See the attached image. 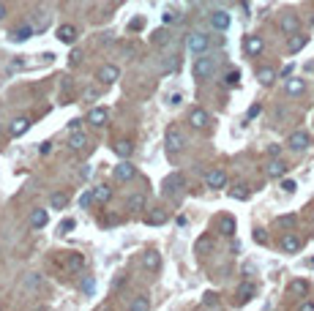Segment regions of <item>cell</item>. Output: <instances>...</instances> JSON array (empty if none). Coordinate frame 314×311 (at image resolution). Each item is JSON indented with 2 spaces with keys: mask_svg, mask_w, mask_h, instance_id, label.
<instances>
[{
  "mask_svg": "<svg viewBox=\"0 0 314 311\" xmlns=\"http://www.w3.org/2000/svg\"><path fill=\"white\" fill-rule=\"evenodd\" d=\"M216 71V57H208V55H200L194 63H191V74H194L197 82H208L210 76Z\"/></svg>",
  "mask_w": 314,
  "mask_h": 311,
  "instance_id": "obj_1",
  "label": "cell"
},
{
  "mask_svg": "<svg viewBox=\"0 0 314 311\" xmlns=\"http://www.w3.org/2000/svg\"><path fill=\"white\" fill-rule=\"evenodd\" d=\"M183 188H186V178H183L181 172H169L167 178H164L161 194H164V197H169V200H178V197L183 194Z\"/></svg>",
  "mask_w": 314,
  "mask_h": 311,
  "instance_id": "obj_2",
  "label": "cell"
},
{
  "mask_svg": "<svg viewBox=\"0 0 314 311\" xmlns=\"http://www.w3.org/2000/svg\"><path fill=\"white\" fill-rule=\"evenodd\" d=\"M186 47L191 55H205L210 47V36L203 33V30H194V33H188L186 36Z\"/></svg>",
  "mask_w": 314,
  "mask_h": 311,
  "instance_id": "obj_3",
  "label": "cell"
},
{
  "mask_svg": "<svg viewBox=\"0 0 314 311\" xmlns=\"http://www.w3.org/2000/svg\"><path fill=\"white\" fill-rule=\"evenodd\" d=\"M164 142H167V153H169V156H178V153L186 147V137H183V131L178 128V126H169V128H167Z\"/></svg>",
  "mask_w": 314,
  "mask_h": 311,
  "instance_id": "obj_4",
  "label": "cell"
},
{
  "mask_svg": "<svg viewBox=\"0 0 314 311\" xmlns=\"http://www.w3.org/2000/svg\"><path fill=\"white\" fill-rule=\"evenodd\" d=\"M309 145H312V134H306V131H293L287 137V147L293 153H303Z\"/></svg>",
  "mask_w": 314,
  "mask_h": 311,
  "instance_id": "obj_5",
  "label": "cell"
},
{
  "mask_svg": "<svg viewBox=\"0 0 314 311\" xmlns=\"http://www.w3.org/2000/svg\"><path fill=\"white\" fill-rule=\"evenodd\" d=\"M112 175H115V180H120V183H129V180L137 178V166H134L129 159H123L115 169H112Z\"/></svg>",
  "mask_w": 314,
  "mask_h": 311,
  "instance_id": "obj_6",
  "label": "cell"
},
{
  "mask_svg": "<svg viewBox=\"0 0 314 311\" xmlns=\"http://www.w3.org/2000/svg\"><path fill=\"white\" fill-rule=\"evenodd\" d=\"M188 123H191V128H197V131H205L210 126V115L203 110V107H194V110L188 112Z\"/></svg>",
  "mask_w": 314,
  "mask_h": 311,
  "instance_id": "obj_7",
  "label": "cell"
},
{
  "mask_svg": "<svg viewBox=\"0 0 314 311\" xmlns=\"http://www.w3.org/2000/svg\"><path fill=\"white\" fill-rule=\"evenodd\" d=\"M227 186V172L222 166H213L208 175H205V188H224Z\"/></svg>",
  "mask_w": 314,
  "mask_h": 311,
  "instance_id": "obj_8",
  "label": "cell"
},
{
  "mask_svg": "<svg viewBox=\"0 0 314 311\" xmlns=\"http://www.w3.org/2000/svg\"><path fill=\"white\" fill-rule=\"evenodd\" d=\"M243 49H246V55L249 57H257V55H262V49H265V41H262V36H246L243 38Z\"/></svg>",
  "mask_w": 314,
  "mask_h": 311,
  "instance_id": "obj_9",
  "label": "cell"
},
{
  "mask_svg": "<svg viewBox=\"0 0 314 311\" xmlns=\"http://www.w3.org/2000/svg\"><path fill=\"white\" fill-rule=\"evenodd\" d=\"M279 28H281V33H284V36L298 33V30H300V19H298V14H290V11H287V14L279 19Z\"/></svg>",
  "mask_w": 314,
  "mask_h": 311,
  "instance_id": "obj_10",
  "label": "cell"
},
{
  "mask_svg": "<svg viewBox=\"0 0 314 311\" xmlns=\"http://www.w3.org/2000/svg\"><path fill=\"white\" fill-rule=\"evenodd\" d=\"M210 28L213 30H227L230 28V14L224 11V8H216V11H210Z\"/></svg>",
  "mask_w": 314,
  "mask_h": 311,
  "instance_id": "obj_11",
  "label": "cell"
},
{
  "mask_svg": "<svg viewBox=\"0 0 314 311\" xmlns=\"http://www.w3.org/2000/svg\"><path fill=\"white\" fill-rule=\"evenodd\" d=\"M287 169H290V166L281 161V156H276V159H271L265 164V175H268V178H284Z\"/></svg>",
  "mask_w": 314,
  "mask_h": 311,
  "instance_id": "obj_12",
  "label": "cell"
},
{
  "mask_svg": "<svg viewBox=\"0 0 314 311\" xmlns=\"http://www.w3.org/2000/svg\"><path fill=\"white\" fill-rule=\"evenodd\" d=\"M98 79H101L104 85L118 82V79H120V69L115 66V63H104V66H101V71H98Z\"/></svg>",
  "mask_w": 314,
  "mask_h": 311,
  "instance_id": "obj_13",
  "label": "cell"
},
{
  "mask_svg": "<svg viewBox=\"0 0 314 311\" xmlns=\"http://www.w3.org/2000/svg\"><path fill=\"white\" fill-rule=\"evenodd\" d=\"M306 44H309V36H303L300 30H298V33H293V36H287V52H290V55L300 52Z\"/></svg>",
  "mask_w": 314,
  "mask_h": 311,
  "instance_id": "obj_14",
  "label": "cell"
},
{
  "mask_svg": "<svg viewBox=\"0 0 314 311\" xmlns=\"http://www.w3.org/2000/svg\"><path fill=\"white\" fill-rule=\"evenodd\" d=\"M300 246H303V243H300V238L295 235V232H287V235L281 238V251H284V254H298Z\"/></svg>",
  "mask_w": 314,
  "mask_h": 311,
  "instance_id": "obj_15",
  "label": "cell"
},
{
  "mask_svg": "<svg viewBox=\"0 0 314 311\" xmlns=\"http://www.w3.org/2000/svg\"><path fill=\"white\" fill-rule=\"evenodd\" d=\"M167 219H169V213L164 207H153V210L145 216V224L148 227H161V224H167Z\"/></svg>",
  "mask_w": 314,
  "mask_h": 311,
  "instance_id": "obj_16",
  "label": "cell"
},
{
  "mask_svg": "<svg viewBox=\"0 0 314 311\" xmlns=\"http://www.w3.org/2000/svg\"><path fill=\"white\" fill-rule=\"evenodd\" d=\"M254 295H257V287H254L251 281H243L240 287H238V295H235L238 297V306H246Z\"/></svg>",
  "mask_w": 314,
  "mask_h": 311,
  "instance_id": "obj_17",
  "label": "cell"
},
{
  "mask_svg": "<svg viewBox=\"0 0 314 311\" xmlns=\"http://www.w3.org/2000/svg\"><path fill=\"white\" fill-rule=\"evenodd\" d=\"M77 36H79V30L74 28V25H60V28H57V41L60 44H74Z\"/></svg>",
  "mask_w": 314,
  "mask_h": 311,
  "instance_id": "obj_18",
  "label": "cell"
},
{
  "mask_svg": "<svg viewBox=\"0 0 314 311\" xmlns=\"http://www.w3.org/2000/svg\"><path fill=\"white\" fill-rule=\"evenodd\" d=\"M30 118H14L11 120V126H8V131H11V137H22V134L30 131Z\"/></svg>",
  "mask_w": 314,
  "mask_h": 311,
  "instance_id": "obj_19",
  "label": "cell"
},
{
  "mask_svg": "<svg viewBox=\"0 0 314 311\" xmlns=\"http://www.w3.org/2000/svg\"><path fill=\"white\" fill-rule=\"evenodd\" d=\"M142 265H145L150 273H159L161 270V254L159 251H145V254H142Z\"/></svg>",
  "mask_w": 314,
  "mask_h": 311,
  "instance_id": "obj_20",
  "label": "cell"
},
{
  "mask_svg": "<svg viewBox=\"0 0 314 311\" xmlns=\"http://www.w3.org/2000/svg\"><path fill=\"white\" fill-rule=\"evenodd\" d=\"M284 90H287V96H300L303 90H306V79H300V76H290L284 82Z\"/></svg>",
  "mask_w": 314,
  "mask_h": 311,
  "instance_id": "obj_21",
  "label": "cell"
},
{
  "mask_svg": "<svg viewBox=\"0 0 314 311\" xmlns=\"http://www.w3.org/2000/svg\"><path fill=\"white\" fill-rule=\"evenodd\" d=\"M148 200H145V194H131L129 200H126V210H131V213H140V210H145Z\"/></svg>",
  "mask_w": 314,
  "mask_h": 311,
  "instance_id": "obj_22",
  "label": "cell"
},
{
  "mask_svg": "<svg viewBox=\"0 0 314 311\" xmlns=\"http://www.w3.org/2000/svg\"><path fill=\"white\" fill-rule=\"evenodd\" d=\"M88 123L96 126V128H101V126L107 123V110L104 107H93V110L88 112Z\"/></svg>",
  "mask_w": 314,
  "mask_h": 311,
  "instance_id": "obj_23",
  "label": "cell"
},
{
  "mask_svg": "<svg viewBox=\"0 0 314 311\" xmlns=\"http://www.w3.org/2000/svg\"><path fill=\"white\" fill-rule=\"evenodd\" d=\"M85 145H88V134H85L82 128L69 134V147H71V150H82Z\"/></svg>",
  "mask_w": 314,
  "mask_h": 311,
  "instance_id": "obj_24",
  "label": "cell"
},
{
  "mask_svg": "<svg viewBox=\"0 0 314 311\" xmlns=\"http://www.w3.org/2000/svg\"><path fill=\"white\" fill-rule=\"evenodd\" d=\"M257 79H259V85L271 88V85L276 82V69H271V66H262V69H257Z\"/></svg>",
  "mask_w": 314,
  "mask_h": 311,
  "instance_id": "obj_25",
  "label": "cell"
},
{
  "mask_svg": "<svg viewBox=\"0 0 314 311\" xmlns=\"http://www.w3.org/2000/svg\"><path fill=\"white\" fill-rule=\"evenodd\" d=\"M235 219H232V216H222V219H219V232H222L224 238H232L235 235Z\"/></svg>",
  "mask_w": 314,
  "mask_h": 311,
  "instance_id": "obj_26",
  "label": "cell"
},
{
  "mask_svg": "<svg viewBox=\"0 0 314 311\" xmlns=\"http://www.w3.org/2000/svg\"><path fill=\"white\" fill-rule=\"evenodd\" d=\"M47 221H49V213H47V210H41V207L30 213V227H33V229H44V227H47Z\"/></svg>",
  "mask_w": 314,
  "mask_h": 311,
  "instance_id": "obj_27",
  "label": "cell"
},
{
  "mask_svg": "<svg viewBox=\"0 0 314 311\" xmlns=\"http://www.w3.org/2000/svg\"><path fill=\"white\" fill-rule=\"evenodd\" d=\"M112 150L118 153L120 159H131V153H134V145L129 142V139H118L115 145H112Z\"/></svg>",
  "mask_w": 314,
  "mask_h": 311,
  "instance_id": "obj_28",
  "label": "cell"
},
{
  "mask_svg": "<svg viewBox=\"0 0 314 311\" xmlns=\"http://www.w3.org/2000/svg\"><path fill=\"white\" fill-rule=\"evenodd\" d=\"M33 33H36V28H33V25H22V28H17L14 33H11V41L22 44V41H28V38H30Z\"/></svg>",
  "mask_w": 314,
  "mask_h": 311,
  "instance_id": "obj_29",
  "label": "cell"
},
{
  "mask_svg": "<svg viewBox=\"0 0 314 311\" xmlns=\"http://www.w3.org/2000/svg\"><path fill=\"white\" fill-rule=\"evenodd\" d=\"M82 265H85V256L77 254V251H71V254L66 256V268L74 270V273H77V270H82Z\"/></svg>",
  "mask_w": 314,
  "mask_h": 311,
  "instance_id": "obj_30",
  "label": "cell"
},
{
  "mask_svg": "<svg viewBox=\"0 0 314 311\" xmlns=\"http://www.w3.org/2000/svg\"><path fill=\"white\" fill-rule=\"evenodd\" d=\"M66 205H69V194L57 191V194H52V197H49V207H52V210H63Z\"/></svg>",
  "mask_w": 314,
  "mask_h": 311,
  "instance_id": "obj_31",
  "label": "cell"
},
{
  "mask_svg": "<svg viewBox=\"0 0 314 311\" xmlns=\"http://www.w3.org/2000/svg\"><path fill=\"white\" fill-rule=\"evenodd\" d=\"M148 309H150V297L148 295H137L131 303H129V311H148Z\"/></svg>",
  "mask_w": 314,
  "mask_h": 311,
  "instance_id": "obj_32",
  "label": "cell"
},
{
  "mask_svg": "<svg viewBox=\"0 0 314 311\" xmlns=\"http://www.w3.org/2000/svg\"><path fill=\"white\" fill-rule=\"evenodd\" d=\"M93 194H96V202H98V205H104V202L112 200V188H110V186H96V188H93Z\"/></svg>",
  "mask_w": 314,
  "mask_h": 311,
  "instance_id": "obj_33",
  "label": "cell"
},
{
  "mask_svg": "<svg viewBox=\"0 0 314 311\" xmlns=\"http://www.w3.org/2000/svg\"><path fill=\"white\" fill-rule=\"evenodd\" d=\"M181 19H183V14L181 11H175V8H167V11L161 14V22H164V25H178Z\"/></svg>",
  "mask_w": 314,
  "mask_h": 311,
  "instance_id": "obj_34",
  "label": "cell"
},
{
  "mask_svg": "<svg viewBox=\"0 0 314 311\" xmlns=\"http://www.w3.org/2000/svg\"><path fill=\"white\" fill-rule=\"evenodd\" d=\"M93 202H96V194H93V188H85V191L79 194V207L85 210V207H91Z\"/></svg>",
  "mask_w": 314,
  "mask_h": 311,
  "instance_id": "obj_35",
  "label": "cell"
},
{
  "mask_svg": "<svg viewBox=\"0 0 314 311\" xmlns=\"http://www.w3.org/2000/svg\"><path fill=\"white\" fill-rule=\"evenodd\" d=\"M238 82H240V71L238 69H232V71L224 74V85H227V88H238Z\"/></svg>",
  "mask_w": 314,
  "mask_h": 311,
  "instance_id": "obj_36",
  "label": "cell"
},
{
  "mask_svg": "<svg viewBox=\"0 0 314 311\" xmlns=\"http://www.w3.org/2000/svg\"><path fill=\"white\" fill-rule=\"evenodd\" d=\"M22 284H25V290H36V287H41V276L38 273H28Z\"/></svg>",
  "mask_w": 314,
  "mask_h": 311,
  "instance_id": "obj_37",
  "label": "cell"
},
{
  "mask_svg": "<svg viewBox=\"0 0 314 311\" xmlns=\"http://www.w3.org/2000/svg\"><path fill=\"white\" fill-rule=\"evenodd\" d=\"M230 197L232 200H249V186H235V188H230Z\"/></svg>",
  "mask_w": 314,
  "mask_h": 311,
  "instance_id": "obj_38",
  "label": "cell"
},
{
  "mask_svg": "<svg viewBox=\"0 0 314 311\" xmlns=\"http://www.w3.org/2000/svg\"><path fill=\"white\" fill-rule=\"evenodd\" d=\"M219 306H222V303H219L216 292H208V295L203 297V309H219Z\"/></svg>",
  "mask_w": 314,
  "mask_h": 311,
  "instance_id": "obj_39",
  "label": "cell"
},
{
  "mask_svg": "<svg viewBox=\"0 0 314 311\" xmlns=\"http://www.w3.org/2000/svg\"><path fill=\"white\" fill-rule=\"evenodd\" d=\"M82 292H85L88 297L96 295V281H93V276H85V278H82Z\"/></svg>",
  "mask_w": 314,
  "mask_h": 311,
  "instance_id": "obj_40",
  "label": "cell"
},
{
  "mask_svg": "<svg viewBox=\"0 0 314 311\" xmlns=\"http://www.w3.org/2000/svg\"><path fill=\"white\" fill-rule=\"evenodd\" d=\"M33 28H36V30H38V33H41V30H47V28H49V14H41V19L36 22Z\"/></svg>",
  "mask_w": 314,
  "mask_h": 311,
  "instance_id": "obj_41",
  "label": "cell"
},
{
  "mask_svg": "<svg viewBox=\"0 0 314 311\" xmlns=\"http://www.w3.org/2000/svg\"><path fill=\"white\" fill-rule=\"evenodd\" d=\"M306 290H309L306 281H293L290 284V292H306Z\"/></svg>",
  "mask_w": 314,
  "mask_h": 311,
  "instance_id": "obj_42",
  "label": "cell"
},
{
  "mask_svg": "<svg viewBox=\"0 0 314 311\" xmlns=\"http://www.w3.org/2000/svg\"><path fill=\"white\" fill-rule=\"evenodd\" d=\"M281 188H284L287 194H293V191H295V188H298V186H295V180H290V178L284 180V178H281Z\"/></svg>",
  "mask_w": 314,
  "mask_h": 311,
  "instance_id": "obj_43",
  "label": "cell"
},
{
  "mask_svg": "<svg viewBox=\"0 0 314 311\" xmlns=\"http://www.w3.org/2000/svg\"><path fill=\"white\" fill-rule=\"evenodd\" d=\"M60 229H63V232H71V229H74V219H63Z\"/></svg>",
  "mask_w": 314,
  "mask_h": 311,
  "instance_id": "obj_44",
  "label": "cell"
},
{
  "mask_svg": "<svg viewBox=\"0 0 314 311\" xmlns=\"http://www.w3.org/2000/svg\"><path fill=\"white\" fill-rule=\"evenodd\" d=\"M268 156H271V159L281 156V145H268Z\"/></svg>",
  "mask_w": 314,
  "mask_h": 311,
  "instance_id": "obj_45",
  "label": "cell"
},
{
  "mask_svg": "<svg viewBox=\"0 0 314 311\" xmlns=\"http://www.w3.org/2000/svg\"><path fill=\"white\" fill-rule=\"evenodd\" d=\"M153 41H156V44H164V41H167V33H164V30H156V33H153Z\"/></svg>",
  "mask_w": 314,
  "mask_h": 311,
  "instance_id": "obj_46",
  "label": "cell"
},
{
  "mask_svg": "<svg viewBox=\"0 0 314 311\" xmlns=\"http://www.w3.org/2000/svg\"><path fill=\"white\" fill-rule=\"evenodd\" d=\"M96 96H98V90H96V88H88V90L82 93V98H85V101H91V98H96Z\"/></svg>",
  "mask_w": 314,
  "mask_h": 311,
  "instance_id": "obj_47",
  "label": "cell"
},
{
  "mask_svg": "<svg viewBox=\"0 0 314 311\" xmlns=\"http://www.w3.org/2000/svg\"><path fill=\"white\" fill-rule=\"evenodd\" d=\"M181 101H183V96H181V93H172V96L167 98V104H172V107H178Z\"/></svg>",
  "mask_w": 314,
  "mask_h": 311,
  "instance_id": "obj_48",
  "label": "cell"
},
{
  "mask_svg": "<svg viewBox=\"0 0 314 311\" xmlns=\"http://www.w3.org/2000/svg\"><path fill=\"white\" fill-rule=\"evenodd\" d=\"M259 112H262V107H259V104H254V107H251V110H249V115H246V118H257V115H259Z\"/></svg>",
  "mask_w": 314,
  "mask_h": 311,
  "instance_id": "obj_49",
  "label": "cell"
},
{
  "mask_svg": "<svg viewBox=\"0 0 314 311\" xmlns=\"http://www.w3.org/2000/svg\"><path fill=\"white\" fill-rule=\"evenodd\" d=\"M279 224H284V227H293V224H295V216H281Z\"/></svg>",
  "mask_w": 314,
  "mask_h": 311,
  "instance_id": "obj_50",
  "label": "cell"
},
{
  "mask_svg": "<svg viewBox=\"0 0 314 311\" xmlns=\"http://www.w3.org/2000/svg\"><path fill=\"white\" fill-rule=\"evenodd\" d=\"M298 309H300V311H314V303H312V300H303Z\"/></svg>",
  "mask_w": 314,
  "mask_h": 311,
  "instance_id": "obj_51",
  "label": "cell"
},
{
  "mask_svg": "<svg viewBox=\"0 0 314 311\" xmlns=\"http://www.w3.org/2000/svg\"><path fill=\"white\" fill-rule=\"evenodd\" d=\"M254 240H257V243H265L268 238H265V232H262V229H257V232H254Z\"/></svg>",
  "mask_w": 314,
  "mask_h": 311,
  "instance_id": "obj_52",
  "label": "cell"
},
{
  "mask_svg": "<svg viewBox=\"0 0 314 311\" xmlns=\"http://www.w3.org/2000/svg\"><path fill=\"white\" fill-rule=\"evenodd\" d=\"M79 57H82V55H79L77 49H74V52H71V66H77V63H79Z\"/></svg>",
  "mask_w": 314,
  "mask_h": 311,
  "instance_id": "obj_53",
  "label": "cell"
},
{
  "mask_svg": "<svg viewBox=\"0 0 314 311\" xmlns=\"http://www.w3.org/2000/svg\"><path fill=\"white\" fill-rule=\"evenodd\" d=\"M3 17H6V6H3V3H0V19H3Z\"/></svg>",
  "mask_w": 314,
  "mask_h": 311,
  "instance_id": "obj_54",
  "label": "cell"
}]
</instances>
